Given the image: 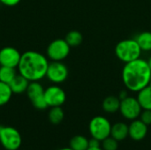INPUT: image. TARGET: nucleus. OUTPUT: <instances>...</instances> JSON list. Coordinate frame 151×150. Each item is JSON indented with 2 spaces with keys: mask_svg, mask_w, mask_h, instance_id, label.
<instances>
[{
  "mask_svg": "<svg viewBox=\"0 0 151 150\" xmlns=\"http://www.w3.org/2000/svg\"><path fill=\"white\" fill-rule=\"evenodd\" d=\"M68 68L62 61H51L49 64L46 78L54 84H60L66 80Z\"/></svg>",
  "mask_w": 151,
  "mask_h": 150,
  "instance_id": "9",
  "label": "nucleus"
},
{
  "mask_svg": "<svg viewBox=\"0 0 151 150\" xmlns=\"http://www.w3.org/2000/svg\"><path fill=\"white\" fill-rule=\"evenodd\" d=\"M65 40L70 45V47H77V46L81 44L82 40H83V36L79 31L73 30V31H70L65 35Z\"/></svg>",
  "mask_w": 151,
  "mask_h": 150,
  "instance_id": "22",
  "label": "nucleus"
},
{
  "mask_svg": "<svg viewBox=\"0 0 151 150\" xmlns=\"http://www.w3.org/2000/svg\"><path fill=\"white\" fill-rule=\"evenodd\" d=\"M17 74L16 68L0 65V81L10 84Z\"/></svg>",
  "mask_w": 151,
  "mask_h": 150,
  "instance_id": "17",
  "label": "nucleus"
},
{
  "mask_svg": "<svg viewBox=\"0 0 151 150\" xmlns=\"http://www.w3.org/2000/svg\"><path fill=\"white\" fill-rule=\"evenodd\" d=\"M127 96H128V95H127V92L126 90H122V91H120V93H119V100L121 101V100H123V99L127 98Z\"/></svg>",
  "mask_w": 151,
  "mask_h": 150,
  "instance_id": "27",
  "label": "nucleus"
},
{
  "mask_svg": "<svg viewBox=\"0 0 151 150\" xmlns=\"http://www.w3.org/2000/svg\"><path fill=\"white\" fill-rule=\"evenodd\" d=\"M151 70L148 61L138 58L127 63L122 70V80L132 92H139L150 83Z\"/></svg>",
  "mask_w": 151,
  "mask_h": 150,
  "instance_id": "1",
  "label": "nucleus"
},
{
  "mask_svg": "<svg viewBox=\"0 0 151 150\" xmlns=\"http://www.w3.org/2000/svg\"><path fill=\"white\" fill-rule=\"evenodd\" d=\"M21 0H0V3L3 4L5 6H9V7H12V6H15L17 5L18 4H19Z\"/></svg>",
  "mask_w": 151,
  "mask_h": 150,
  "instance_id": "25",
  "label": "nucleus"
},
{
  "mask_svg": "<svg viewBox=\"0 0 151 150\" xmlns=\"http://www.w3.org/2000/svg\"><path fill=\"white\" fill-rule=\"evenodd\" d=\"M0 143L5 150H18L22 143L19 132L11 126L1 127Z\"/></svg>",
  "mask_w": 151,
  "mask_h": 150,
  "instance_id": "4",
  "label": "nucleus"
},
{
  "mask_svg": "<svg viewBox=\"0 0 151 150\" xmlns=\"http://www.w3.org/2000/svg\"><path fill=\"white\" fill-rule=\"evenodd\" d=\"M0 130H1V127H0Z\"/></svg>",
  "mask_w": 151,
  "mask_h": 150,
  "instance_id": "32",
  "label": "nucleus"
},
{
  "mask_svg": "<svg viewBox=\"0 0 151 150\" xmlns=\"http://www.w3.org/2000/svg\"><path fill=\"white\" fill-rule=\"evenodd\" d=\"M88 129L93 138L102 141L107 137L111 136V125L106 118L96 116L90 120Z\"/></svg>",
  "mask_w": 151,
  "mask_h": 150,
  "instance_id": "5",
  "label": "nucleus"
},
{
  "mask_svg": "<svg viewBox=\"0 0 151 150\" xmlns=\"http://www.w3.org/2000/svg\"><path fill=\"white\" fill-rule=\"evenodd\" d=\"M140 119L146 124L147 126L151 125V111L150 110H143L140 114Z\"/></svg>",
  "mask_w": 151,
  "mask_h": 150,
  "instance_id": "24",
  "label": "nucleus"
},
{
  "mask_svg": "<svg viewBox=\"0 0 151 150\" xmlns=\"http://www.w3.org/2000/svg\"><path fill=\"white\" fill-rule=\"evenodd\" d=\"M59 150H73V149H72L69 147V148H64V149H59Z\"/></svg>",
  "mask_w": 151,
  "mask_h": 150,
  "instance_id": "29",
  "label": "nucleus"
},
{
  "mask_svg": "<svg viewBox=\"0 0 151 150\" xmlns=\"http://www.w3.org/2000/svg\"><path fill=\"white\" fill-rule=\"evenodd\" d=\"M44 98L48 104V107L62 106L65 100V92L60 87L57 85L50 86L44 90Z\"/></svg>",
  "mask_w": 151,
  "mask_h": 150,
  "instance_id": "10",
  "label": "nucleus"
},
{
  "mask_svg": "<svg viewBox=\"0 0 151 150\" xmlns=\"http://www.w3.org/2000/svg\"><path fill=\"white\" fill-rule=\"evenodd\" d=\"M44 90L40 81H31L26 91L32 105L37 110H45L48 107L44 98Z\"/></svg>",
  "mask_w": 151,
  "mask_h": 150,
  "instance_id": "7",
  "label": "nucleus"
},
{
  "mask_svg": "<svg viewBox=\"0 0 151 150\" xmlns=\"http://www.w3.org/2000/svg\"><path fill=\"white\" fill-rule=\"evenodd\" d=\"M150 85H151V77H150Z\"/></svg>",
  "mask_w": 151,
  "mask_h": 150,
  "instance_id": "31",
  "label": "nucleus"
},
{
  "mask_svg": "<svg viewBox=\"0 0 151 150\" xmlns=\"http://www.w3.org/2000/svg\"><path fill=\"white\" fill-rule=\"evenodd\" d=\"M142 49L135 39H126L117 43L115 54L117 57L125 64L140 58Z\"/></svg>",
  "mask_w": 151,
  "mask_h": 150,
  "instance_id": "3",
  "label": "nucleus"
},
{
  "mask_svg": "<svg viewBox=\"0 0 151 150\" xmlns=\"http://www.w3.org/2000/svg\"><path fill=\"white\" fill-rule=\"evenodd\" d=\"M12 95L13 93L9 84L0 81V106L7 104L10 102Z\"/></svg>",
  "mask_w": 151,
  "mask_h": 150,
  "instance_id": "21",
  "label": "nucleus"
},
{
  "mask_svg": "<svg viewBox=\"0 0 151 150\" xmlns=\"http://www.w3.org/2000/svg\"><path fill=\"white\" fill-rule=\"evenodd\" d=\"M128 136L135 141H142L148 133V126L144 124L141 119L132 120L130 126H128Z\"/></svg>",
  "mask_w": 151,
  "mask_h": 150,
  "instance_id": "12",
  "label": "nucleus"
},
{
  "mask_svg": "<svg viewBox=\"0 0 151 150\" xmlns=\"http://www.w3.org/2000/svg\"><path fill=\"white\" fill-rule=\"evenodd\" d=\"M29 80H27L25 77L20 74H17L16 77L12 80V81L9 84L13 94L19 95L26 93L27 87L29 85Z\"/></svg>",
  "mask_w": 151,
  "mask_h": 150,
  "instance_id": "13",
  "label": "nucleus"
},
{
  "mask_svg": "<svg viewBox=\"0 0 151 150\" xmlns=\"http://www.w3.org/2000/svg\"><path fill=\"white\" fill-rule=\"evenodd\" d=\"M87 150H103V149L101 147H99V148H88Z\"/></svg>",
  "mask_w": 151,
  "mask_h": 150,
  "instance_id": "28",
  "label": "nucleus"
},
{
  "mask_svg": "<svg viewBox=\"0 0 151 150\" xmlns=\"http://www.w3.org/2000/svg\"><path fill=\"white\" fill-rule=\"evenodd\" d=\"M148 64H149V66H150V68L151 70V57L149 59V61H148Z\"/></svg>",
  "mask_w": 151,
  "mask_h": 150,
  "instance_id": "30",
  "label": "nucleus"
},
{
  "mask_svg": "<svg viewBox=\"0 0 151 150\" xmlns=\"http://www.w3.org/2000/svg\"><path fill=\"white\" fill-rule=\"evenodd\" d=\"M142 111V108L135 97L127 96V98L120 101L119 111L121 115L128 120L136 119L138 117H140Z\"/></svg>",
  "mask_w": 151,
  "mask_h": 150,
  "instance_id": "8",
  "label": "nucleus"
},
{
  "mask_svg": "<svg viewBox=\"0 0 151 150\" xmlns=\"http://www.w3.org/2000/svg\"><path fill=\"white\" fill-rule=\"evenodd\" d=\"M136 42H138L142 50L150 51L151 50V32H142L139 34L136 38Z\"/></svg>",
  "mask_w": 151,
  "mask_h": 150,
  "instance_id": "20",
  "label": "nucleus"
},
{
  "mask_svg": "<svg viewBox=\"0 0 151 150\" xmlns=\"http://www.w3.org/2000/svg\"><path fill=\"white\" fill-rule=\"evenodd\" d=\"M137 100L139 101L142 110L151 111V85H148L138 92Z\"/></svg>",
  "mask_w": 151,
  "mask_h": 150,
  "instance_id": "15",
  "label": "nucleus"
},
{
  "mask_svg": "<svg viewBox=\"0 0 151 150\" xmlns=\"http://www.w3.org/2000/svg\"><path fill=\"white\" fill-rule=\"evenodd\" d=\"M70 148L73 150H87L88 146V140L82 135H76L70 141Z\"/></svg>",
  "mask_w": 151,
  "mask_h": 150,
  "instance_id": "18",
  "label": "nucleus"
},
{
  "mask_svg": "<svg viewBox=\"0 0 151 150\" xmlns=\"http://www.w3.org/2000/svg\"><path fill=\"white\" fill-rule=\"evenodd\" d=\"M64 117H65V114H64V111L61 108V106L50 107L48 118L51 124H53V125L60 124L63 121Z\"/></svg>",
  "mask_w": 151,
  "mask_h": 150,
  "instance_id": "19",
  "label": "nucleus"
},
{
  "mask_svg": "<svg viewBox=\"0 0 151 150\" xmlns=\"http://www.w3.org/2000/svg\"><path fill=\"white\" fill-rule=\"evenodd\" d=\"M49 64L47 56L35 50H27L21 54L17 69L19 74L30 82L40 81L46 77Z\"/></svg>",
  "mask_w": 151,
  "mask_h": 150,
  "instance_id": "2",
  "label": "nucleus"
},
{
  "mask_svg": "<svg viewBox=\"0 0 151 150\" xmlns=\"http://www.w3.org/2000/svg\"><path fill=\"white\" fill-rule=\"evenodd\" d=\"M71 50L70 45L65 39H56L47 47V57L51 61H63L65 59Z\"/></svg>",
  "mask_w": 151,
  "mask_h": 150,
  "instance_id": "6",
  "label": "nucleus"
},
{
  "mask_svg": "<svg viewBox=\"0 0 151 150\" xmlns=\"http://www.w3.org/2000/svg\"><path fill=\"white\" fill-rule=\"evenodd\" d=\"M101 141L92 137L90 140H88V146L89 148H99L101 147Z\"/></svg>",
  "mask_w": 151,
  "mask_h": 150,
  "instance_id": "26",
  "label": "nucleus"
},
{
  "mask_svg": "<svg viewBox=\"0 0 151 150\" xmlns=\"http://www.w3.org/2000/svg\"><path fill=\"white\" fill-rule=\"evenodd\" d=\"M21 57V53L14 47L7 46L0 50V65L17 68Z\"/></svg>",
  "mask_w": 151,
  "mask_h": 150,
  "instance_id": "11",
  "label": "nucleus"
},
{
  "mask_svg": "<svg viewBox=\"0 0 151 150\" xmlns=\"http://www.w3.org/2000/svg\"><path fill=\"white\" fill-rule=\"evenodd\" d=\"M128 126L123 122H118L111 126V136L118 141H124L128 136Z\"/></svg>",
  "mask_w": 151,
  "mask_h": 150,
  "instance_id": "14",
  "label": "nucleus"
},
{
  "mask_svg": "<svg viewBox=\"0 0 151 150\" xmlns=\"http://www.w3.org/2000/svg\"><path fill=\"white\" fill-rule=\"evenodd\" d=\"M103 109L107 113H115L119 111L120 106V100L119 97L114 95H110L104 98L102 103Z\"/></svg>",
  "mask_w": 151,
  "mask_h": 150,
  "instance_id": "16",
  "label": "nucleus"
},
{
  "mask_svg": "<svg viewBox=\"0 0 151 150\" xmlns=\"http://www.w3.org/2000/svg\"><path fill=\"white\" fill-rule=\"evenodd\" d=\"M119 141L112 138L111 136L107 137L102 141V149L103 150H117L119 147Z\"/></svg>",
  "mask_w": 151,
  "mask_h": 150,
  "instance_id": "23",
  "label": "nucleus"
}]
</instances>
